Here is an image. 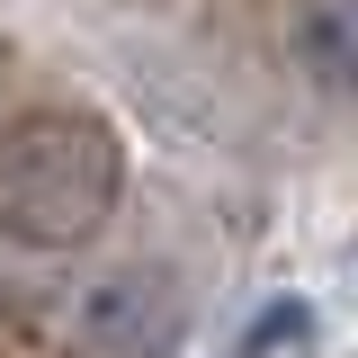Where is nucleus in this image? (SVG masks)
I'll list each match as a JSON object with an SVG mask.
<instances>
[{
    "instance_id": "f257e3e1",
    "label": "nucleus",
    "mask_w": 358,
    "mask_h": 358,
    "mask_svg": "<svg viewBox=\"0 0 358 358\" xmlns=\"http://www.w3.org/2000/svg\"><path fill=\"white\" fill-rule=\"evenodd\" d=\"M126 197V143L99 108H27L0 126V233L27 251H81Z\"/></svg>"
},
{
    "instance_id": "7ed1b4c3",
    "label": "nucleus",
    "mask_w": 358,
    "mask_h": 358,
    "mask_svg": "<svg viewBox=\"0 0 358 358\" xmlns=\"http://www.w3.org/2000/svg\"><path fill=\"white\" fill-rule=\"evenodd\" d=\"M296 72L313 90H331V99H358V0H305L296 9Z\"/></svg>"
},
{
    "instance_id": "20e7f679",
    "label": "nucleus",
    "mask_w": 358,
    "mask_h": 358,
    "mask_svg": "<svg viewBox=\"0 0 358 358\" xmlns=\"http://www.w3.org/2000/svg\"><path fill=\"white\" fill-rule=\"evenodd\" d=\"M0 63H9V45H0Z\"/></svg>"
},
{
    "instance_id": "f03ea898",
    "label": "nucleus",
    "mask_w": 358,
    "mask_h": 358,
    "mask_svg": "<svg viewBox=\"0 0 358 358\" xmlns=\"http://www.w3.org/2000/svg\"><path fill=\"white\" fill-rule=\"evenodd\" d=\"M179 331V278L162 260H126L108 278L81 287V313H72V341L90 358H152Z\"/></svg>"
}]
</instances>
